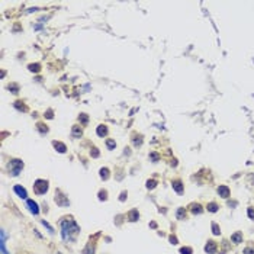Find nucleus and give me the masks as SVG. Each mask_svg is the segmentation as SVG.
I'll use <instances>...</instances> for the list:
<instances>
[{
    "label": "nucleus",
    "instance_id": "4468645a",
    "mask_svg": "<svg viewBox=\"0 0 254 254\" xmlns=\"http://www.w3.org/2000/svg\"><path fill=\"white\" fill-rule=\"evenodd\" d=\"M100 177H102L103 180L108 179V177H109V170H108V169H102V170H100Z\"/></svg>",
    "mask_w": 254,
    "mask_h": 254
},
{
    "label": "nucleus",
    "instance_id": "dca6fc26",
    "mask_svg": "<svg viewBox=\"0 0 254 254\" xmlns=\"http://www.w3.org/2000/svg\"><path fill=\"white\" fill-rule=\"evenodd\" d=\"M208 209H209L211 212H217V211H218L217 203H209V205H208Z\"/></svg>",
    "mask_w": 254,
    "mask_h": 254
},
{
    "label": "nucleus",
    "instance_id": "f257e3e1",
    "mask_svg": "<svg viewBox=\"0 0 254 254\" xmlns=\"http://www.w3.org/2000/svg\"><path fill=\"white\" fill-rule=\"evenodd\" d=\"M78 231H80V228H78V225L75 224L71 218L61 221V234H63L64 241H73V240H75Z\"/></svg>",
    "mask_w": 254,
    "mask_h": 254
},
{
    "label": "nucleus",
    "instance_id": "b1692460",
    "mask_svg": "<svg viewBox=\"0 0 254 254\" xmlns=\"http://www.w3.org/2000/svg\"><path fill=\"white\" fill-rule=\"evenodd\" d=\"M192 211H193V214H200V212H202V209H200V206H199V205L193 206V209H192Z\"/></svg>",
    "mask_w": 254,
    "mask_h": 254
},
{
    "label": "nucleus",
    "instance_id": "c85d7f7f",
    "mask_svg": "<svg viewBox=\"0 0 254 254\" xmlns=\"http://www.w3.org/2000/svg\"><path fill=\"white\" fill-rule=\"evenodd\" d=\"M92 155H93V157H97V155H99V151L96 150V148H93V151H92Z\"/></svg>",
    "mask_w": 254,
    "mask_h": 254
},
{
    "label": "nucleus",
    "instance_id": "a211bd4d",
    "mask_svg": "<svg viewBox=\"0 0 254 254\" xmlns=\"http://www.w3.org/2000/svg\"><path fill=\"white\" fill-rule=\"evenodd\" d=\"M38 129L42 132V134H44V132H48V128L44 125V123H38Z\"/></svg>",
    "mask_w": 254,
    "mask_h": 254
},
{
    "label": "nucleus",
    "instance_id": "9b49d317",
    "mask_svg": "<svg viewBox=\"0 0 254 254\" xmlns=\"http://www.w3.org/2000/svg\"><path fill=\"white\" fill-rule=\"evenodd\" d=\"M81 129H80V126H77V125H74L73 126V131H71V135L73 137H75V138H78V137H81Z\"/></svg>",
    "mask_w": 254,
    "mask_h": 254
},
{
    "label": "nucleus",
    "instance_id": "6ab92c4d",
    "mask_svg": "<svg viewBox=\"0 0 254 254\" xmlns=\"http://www.w3.org/2000/svg\"><path fill=\"white\" fill-rule=\"evenodd\" d=\"M212 229H214V234H215V235H218V234L221 232V231H219V226H218L217 224H215V222L212 224Z\"/></svg>",
    "mask_w": 254,
    "mask_h": 254
},
{
    "label": "nucleus",
    "instance_id": "f03ea898",
    "mask_svg": "<svg viewBox=\"0 0 254 254\" xmlns=\"http://www.w3.org/2000/svg\"><path fill=\"white\" fill-rule=\"evenodd\" d=\"M47 190H48V182L41 180V179H38L37 182H35V185H34V192H35L37 195H44Z\"/></svg>",
    "mask_w": 254,
    "mask_h": 254
},
{
    "label": "nucleus",
    "instance_id": "7ed1b4c3",
    "mask_svg": "<svg viewBox=\"0 0 254 254\" xmlns=\"http://www.w3.org/2000/svg\"><path fill=\"white\" fill-rule=\"evenodd\" d=\"M22 167H23V163L20 160H12L9 163V169H10V173L13 174V176H18L19 171L22 170Z\"/></svg>",
    "mask_w": 254,
    "mask_h": 254
},
{
    "label": "nucleus",
    "instance_id": "4be33fe9",
    "mask_svg": "<svg viewBox=\"0 0 254 254\" xmlns=\"http://www.w3.org/2000/svg\"><path fill=\"white\" fill-rule=\"evenodd\" d=\"M78 121H80V122H83V123H87V116H86L84 113H81V115L78 116Z\"/></svg>",
    "mask_w": 254,
    "mask_h": 254
},
{
    "label": "nucleus",
    "instance_id": "20e7f679",
    "mask_svg": "<svg viewBox=\"0 0 254 254\" xmlns=\"http://www.w3.org/2000/svg\"><path fill=\"white\" fill-rule=\"evenodd\" d=\"M26 206L29 208V211H31L34 215H38V214H39V209H38L37 202H34V200H28V202H26Z\"/></svg>",
    "mask_w": 254,
    "mask_h": 254
},
{
    "label": "nucleus",
    "instance_id": "1a4fd4ad",
    "mask_svg": "<svg viewBox=\"0 0 254 254\" xmlns=\"http://www.w3.org/2000/svg\"><path fill=\"white\" fill-rule=\"evenodd\" d=\"M52 144H54V147H55L57 150L60 151V152H66V145H64V144H63V142H60V141H54L52 142Z\"/></svg>",
    "mask_w": 254,
    "mask_h": 254
},
{
    "label": "nucleus",
    "instance_id": "6e6552de",
    "mask_svg": "<svg viewBox=\"0 0 254 254\" xmlns=\"http://www.w3.org/2000/svg\"><path fill=\"white\" fill-rule=\"evenodd\" d=\"M96 132H97V135H99V137H105V135L108 134V128H106L105 125H99V126H97V129H96Z\"/></svg>",
    "mask_w": 254,
    "mask_h": 254
},
{
    "label": "nucleus",
    "instance_id": "2eb2a0df",
    "mask_svg": "<svg viewBox=\"0 0 254 254\" xmlns=\"http://www.w3.org/2000/svg\"><path fill=\"white\" fill-rule=\"evenodd\" d=\"M106 145H108V148H109V150H112V148L116 147V142L113 141V140H108V141H106Z\"/></svg>",
    "mask_w": 254,
    "mask_h": 254
},
{
    "label": "nucleus",
    "instance_id": "412c9836",
    "mask_svg": "<svg viewBox=\"0 0 254 254\" xmlns=\"http://www.w3.org/2000/svg\"><path fill=\"white\" fill-rule=\"evenodd\" d=\"M180 253H182V254H192V248H189V247L185 248V247H183V248L180 250Z\"/></svg>",
    "mask_w": 254,
    "mask_h": 254
},
{
    "label": "nucleus",
    "instance_id": "cd10ccee",
    "mask_svg": "<svg viewBox=\"0 0 254 254\" xmlns=\"http://www.w3.org/2000/svg\"><path fill=\"white\" fill-rule=\"evenodd\" d=\"M9 89H13V90H15V93H18V86H16V84H10Z\"/></svg>",
    "mask_w": 254,
    "mask_h": 254
},
{
    "label": "nucleus",
    "instance_id": "bb28decb",
    "mask_svg": "<svg viewBox=\"0 0 254 254\" xmlns=\"http://www.w3.org/2000/svg\"><path fill=\"white\" fill-rule=\"evenodd\" d=\"M244 253L245 254H254V250H253V248H245Z\"/></svg>",
    "mask_w": 254,
    "mask_h": 254
},
{
    "label": "nucleus",
    "instance_id": "f8f14e48",
    "mask_svg": "<svg viewBox=\"0 0 254 254\" xmlns=\"http://www.w3.org/2000/svg\"><path fill=\"white\" fill-rule=\"evenodd\" d=\"M231 240H232L235 244H240V243H241V240H243V234H241V232H235L234 235L231 237Z\"/></svg>",
    "mask_w": 254,
    "mask_h": 254
},
{
    "label": "nucleus",
    "instance_id": "9d476101",
    "mask_svg": "<svg viewBox=\"0 0 254 254\" xmlns=\"http://www.w3.org/2000/svg\"><path fill=\"white\" fill-rule=\"evenodd\" d=\"M138 218H140V214H138V211H135V209H134V211H131V212L128 214V219H129V221H132V222H134V221H137Z\"/></svg>",
    "mask_w": 254,
    "mask_h": 254
},
{
    "label": "nucleus",
    "instance_id": "c756f323",
    "mask_svg": "<svg viewBox=\"0 0 254 254\" xmlns=\"http://www.w3.org/2000/svg\"><path fill=\"white\" fill-rule=\"evenodd\" d=\"M170 241H171L173 244H177V240H176V237H170Z\"/></svg>",
    "mask_w": 254,
    "mask_h": 254
},
{
    "label": "nucleus",
    "instance_id": "a878e982",
    "mask_svg": "<svg viewBox=\"0 0 254 254\" xmlns=\"http://www.w3.org/2000/svg\"><path fill=\"white\" fill-rule=\"evenodd\" d=\"M248 217H250V218H253V219H254V211L251 209V208L248 209Z\"/></svg>",
    "mask_w": 254,
    "mask_h": 254
},
{
    "label": "nucleus",
    "instance_id": "aec40b11",
    "mask_svg": "<svg viewBox=\"0 0 254 254\" xmlns=\"http://www.w3.org/2000/svg\"><path fill=\"white\" fill-rule=\"evenodd\" d=\"M29 70H31V71H39V64H31V66H29Z\"/></svg>",
    "mask_w": 254,
    "mask_h": 254
},
{
    "label": "nucleus",
    "instance_id": "393cba45",
    "mask_svg": "<svg viewBox=\"0 0 254 254\" xmlns=\"http://www.w3.org/2000/svg\"><path fill=\"white\" fill-rule=\"evenodd\" d=\"M99 198H100V199H103V200L106 199V192H105V190H103V192H100V193H99Z\"/></svg>",
    "mask_w": 254,
    "mask_h": 254
},
{
    "label": "nucleus",
    "instance_id": "f3484780",
    "mask_svg": "<svg viewBox=\"0 0 254 254\" xmlns=\"http://www.w3.org/2000/svg\"><path fill=\"white\" fill-rule=\"evenodd\" d=\"M185 217H186V212L183 211V208H180L179 211H177V218H179V219H182V218H185Z\"/></svg>",
    "mask_w": 254,
    "mask_h": 254
},
{
    "label": "nucleus",
    "instance_id": "423d86ee",
    "mask_svg": "<svg viewBox=\"0 0 254 254\" xmlns=\"http://www.w3.org/2000/svg\"><path fill=\"white\" fill-rule=\"evenodd\" d=\"M218 193H219L222 198H228V196H229V189L226 188V186H219V188H218Z\"/></svg>",
    "mask_w": 254,
    "mask_h": 254
},
{
    "label": "nucleus",
    "instance_id": "0eeeda50",
    "mask_svg": "<svg viewBox=\"0 0 254 254\" xmlns=\"http://www.w3.org/2000/svg\"><path fill=\"white\" fill-rule=\"evenodd\" d=\"M215 250H217V244L214 241H208L206 247H205V251L206 253H215Z\"/></svg>",
    "mask_w": 254,
    "mask_h": 254
},
{
    "label": "nucleus",
    "instance_id": "ddd939ff",
    "mask_svg": "<svg viewBox=\"0 0 254 254\" xmlns=\"http://www.w3.org/2000/svg\"><path fill=\"white\" fill-rule=\"evenodd\" d=\"M173 188L176 189L177 193H182V192H183V186H182V183H180L179 180H177V182H173Z\"/></svg>",
    "mask_w": 254,
    "mask_h": 254
},
{
    "label": "nucleus",
    "instance_id": "39448f33",
    "mask_svg": "<svg viewBox=\"0 0 254 254\" xmlns=\"http://www.w3.org/2000/svg\"><path fill=\"white\" fill-rule=\"evenodd\" d=\"M13 190H15V192H16V193H18V195H19V198L25 199V198H26V196H28V193H26V190H25V189H23V188H20V186H15V188H13Z\"/></svg>",
    "mask_w": 254,
    "mask_h": 254
},
{
    "label": "nucleus",
    "instance_id": "5701e85b",
    "mask_svg": "<svg viewBox=\"0 0 254 254\" xmlns=\"http://www.w3.org/2000/svg\"><path fill=\"white\" fill-rule=\"evenodd\" d=\"M154 186H155V182H154V180H148V182H147V188L148 189H152Z\"/></svg>",
    "mask_w": 254,
    "mask_h": 254
}]
</instances>
